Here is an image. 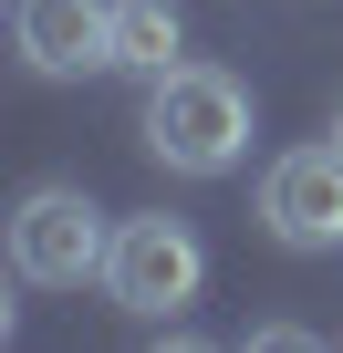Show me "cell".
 <instances>
[{"label": "cell", "mask_w": 343, "mask_h": 353, "mask_svg": "<svg viewBox=\"0 0 343 353\" xmlns=\"http://www.w3.org/2000/svg\"><path fill=\"white\" fill-rule=\"evenodd\" d=\"M135 135H146L156 166H177V176H229L250 156V94L219 63H166V73H146Z\"/></svg>", "instance_id": "cell-1"}, {"label": "cell", "mask_w": 343, "mask_h": 353, "mask_svg": "<svg viewBox=\"0 0 343 353\" xmlns=\"http://www.w3.org/2000/svg\"><path fill=\"white\" fill-rule=\"evenodd\" d=\"M104 260H115V229L84 188H32L11 208V270L32 291H84V281H104Z\"/></svg>", "instance_id": "cell-2"}, {"label": "cell", "mask_w": 343, "mask_h": 353, "mask_svg": "<svg viewBox=\"0 0 343 353\" xmlns=\"http://www.w3.org/2000/svg\"><path fill=\"white\" fill-rule=\"evenodd\" d=\"M198 281H208V250H198V229L188 219H125L115 229V260H104V291L125 301V312H177V301H198Z\"/></svg>", "instance_id": "cell-3"}, {"label": "cell", "mask_w": 343, "mask_h": 353, "mask_svg": "<svg viewBox=\"0 0 343 353\" xmlns=\"http://www.w3.org/2000/svg\"><path fill=\"white\" fill-rule=\"evenodd\" d=\"M260 219L281 250H343V145H291L260 176Z\"/></svg>", "instance_id": "cell-4"}, {"label": "cell", "mask_w": 343, "mask_h": 353, "mask_svg": "<svg viewBox=\"0 0 343 353\" xmlns=\"http://www.w3.org/2000/svg\"><path fill=\"white\" fill-rule=\"evenodd\" d=\"M32 73H94L115 63V0H21L11 11Z\"/></svg>", "instance_id": "cell-5"}, {"label": "cell", "mask_w": 343, "mask_h": 353, "mask_svg": "<svg viewBox=\"0 0 343 353\" xmlns=\"http://www.w3.org/2000/svg\"><path fill=\"white\" fill-rule=\"evenodd\" d=\"M177 52H188L177 0H115V63H125V73H166Z\"/></svg>", "instance_id": "cell-6"}, {"label": "cell", "mask_w": 343, "mask_h": 353, "mask_svg": "<svg viewBox=\"0 0 343 353\" xmlns=\"http://www.w3.org/2000/svg\"><path fill=\"white\" fill-rule=\"evenodd\" d=\"M239 353H322V343H312V332H302V322H260V332H250V343H239Z\"/></svg>", "instance_id": "cell-7"}, {"label": "cell", "mask_w": 343, "mask_h": 353, "mask_svg": "<svg viewBox=\"0 0 343 353\" xmlns=\"http://www.w3.org/2000/svg\"><path fill=\"white\" fill-rule=\"evenodd\" d=\"M156 353H208V343H188V332H166V343H156Z\"/></svg>", "instance_id": "cell-8"}, {"label": "cell", "mask_w": 343, "mask_h": 353, "mask_svg": "<svg viewBox=\"0 0 343 353\" xmlns=\"http://www.w3.org/2000/svg\"><path fill=\"white\" fill-rule=\"evenodd\" d=\"M333 145H343V114H333Z\"/></svg>", "instance_id": "cell-9"}]
</instances>
